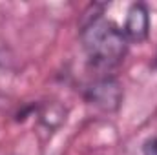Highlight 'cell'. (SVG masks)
Here are the masks:
<instances>
[{"mask_svg": "<svg viewBox=\"0 0 157 155\" xmlns=\"http://www.w3.org/2000/svg\"><path fill=\"white\" fill-rule=\"evenodd\" d=\"M84 99L102 112H117L122 102V88L117 78L101 77L86 88Z\"/></svg>", "mask_w": 157, "mask_h": 155, "instance_id": "2", "label": "cell"}, {"mask_svg": "<svg viewBox=\"0 0 157 155\" xmlns=\"http://www.w3.org/2000/svg\"><path fill=\"white\" fill-rule=\"evenodd\" d=\"M122 31H124L128 42L141 44L148 39V35H150V11L143 2H135L130 6Z\"/></svg>", "mask_w": 157, "mask_h": 155, "instance_id": "3", "label": "cell"}, {"mask_svg": "<svg viewBox=\"0 0 157 155\" xmlns=\"http://www.w3.org/2000/svg\"><path fill=\"white\" fill-rule=\"evenodd\" d=\"M155 66H157V59H155Z\"/></svg>", "mask_w": 157, "mask_h": 155, "instance_id": "5", "label": "cell"}, {"mask_svg": "<svg viewBox=\"0 0 157 155\" xmlns=\"http://www.w3.org/2000/svg\"><path fill=\"white\" fill-rule=\"evenodd\" d=\"M78 35L90 64L97 70L106 71L115 68L128 53L130 42L122 28L104 17L102 4H91L82 13Z\"/></svg>", "mask_w": 157, "mask_h": 155, "instance_id": "1", "label": "cell"}, {"mask_svg": "<svg viewBox=\"0 0 157 155\" xmlns=\"http://www.w3.org/2000/svg\"><path fill=\"white\" fill-rule=\"evenodd\" d=\"M146 152H148V155H157V139L150 141L146 144Z\"/></svg>", "mask_w": 157, "mask_h": 155, "instance_id": "4", "label": "cell"}]
</instances>
